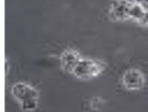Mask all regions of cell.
I'll use <instances>...</instances> for the list:
<instances>
[{
    "label": "cell",
    "instance_id": "6da1fadb",
    "mask_svg": "<svg viewBox=\"0 0 148 112\" xmlns=\"http://www.w3.org/2000/svg\"><path fill=\"white\" fill-rule=\"evenodd\" d=\"M13 97L21 104L23 111H34L39 102V92L32 85L27 83H16L11 88Z\"/></svg>",
    "mask_w": 148,
    "mask_h": 112
},
{
    "label": "cell",
    "instance_id": "7a4b0ae2",
    "mask_svg": "<svg viewBox=\"0 0 148 112\" xmlns=\"http://www.w3.org/2000/svg\"><path fill=\"white\" fill-rule=\"evenodd\" d=\"M106 66V65L101 60L81 59L74 69L73 75L80 80H89L100 76L105 70Z\"/></svg>",
    "mask_w": 148,
    "mask_h": 112
},
{
    "label": "cell",
    "instance_id": "8992f818",
    "mask_svg": "<svg viewBox=\"0 0 148 112\" xmlns=\"http://www.w3.org/2000/svg\"><path fill=\"white\" fill-rule=\"evenodd\" d=\"M146 14L147 12L145 11V10L138 3H136L135 1L132 3L130 11V18L131 20H134V21L140 24Z\"/></svg>",
    "mask_w": 148,
    "mask_h": 112
},
{
    "label": "cell",
    "instance_id": "5b68a950",
    "mask_svg": "<svg viewBox=\"0 0 148 112\" xmlns=\"http://www.w3.org/2000/svg\"><path fill=\"white\" fill-rule=\"evenodd\" d=\"M80 54L73 48L65 49L60 56V63L61 69L66 73L73 74L74 69L81 60Z\"/></svg>",
    "mask_w": 148,
    "mask_h": 112
},
{
    "label": "cell",
    "instance_id": "277c9868",
    "mask_svg": "<svg viewBox=\"0 0 148 112\" xmlns=\"http://www.w3.org/2000/svg\"><path fill=\"white\" fill-rule=\"evenodd\" d=\"M133 2L129 0H114L108 10L109 18L113 21L130 20V11Z\"/></svg>",
    "mask_w": 148,
    "mask_h": 112
},
{
    "label": "cell",
    "instance_id": "3957f363",
    "mask_svg": "<svg viewBox=\"0 0 148 112\" xmlns=\"http://www.w3.org/2000/svg\"><path fill=\"white\" fill-rule=\"evenodd\" d=\"M122 84L126 90L140 91L146 84L145 75L137 68H130L122 76Z\"/></svg>",
    "mask_w": 148,
    "mask_h": 112
},
{
    "label": "cell",
    "instance_id": "ba28073f",
    "mask_svg": "<svg viewBox=\"0 0 148 112\" xmlns=\"http://www.w3.org/2000/svg\"><path fill=\"white\" fill-rule=\"evenodd\" d=\"M141 25H143V26H147L148 27V13L146 14L145 15V17H144V19H143V20L141 21V23H140Z\"/></svg>",
    "mask_w": 148,
    "mask_h": 112
},
{
    "label": "cell",
    "instance_id": "9c48e42d",
    "mask_svg": "<svg viewBox=\"0 0 148 112\" xmlns=\"http://www.w3.org/2000/svg\"><path fill=\"white\" fill-rule=\"evenodd\" d=\"M4 66H5V74L7 75L8 72H9V69H10V67H9V63H8L7 59L5 60V65H4Z\"/></svg>",
    "mask_w": 148,
    "mask_h": 112
},
{
    "label": "cell",
    "instance_id": "52a82bcc",
    "mask_svg": "<svg viewBox=\"0 0 148 112\" xmlns=\"http://www.w3.org/2000/svg\"><path fill=\"white\" fill-rule=\"evenodd\" d=\"M136 3H138L144 10L148 13V0H134Z\"/></svg>",
    "mask_w": 148,
    "mask_h": 112
}]
</instances>
